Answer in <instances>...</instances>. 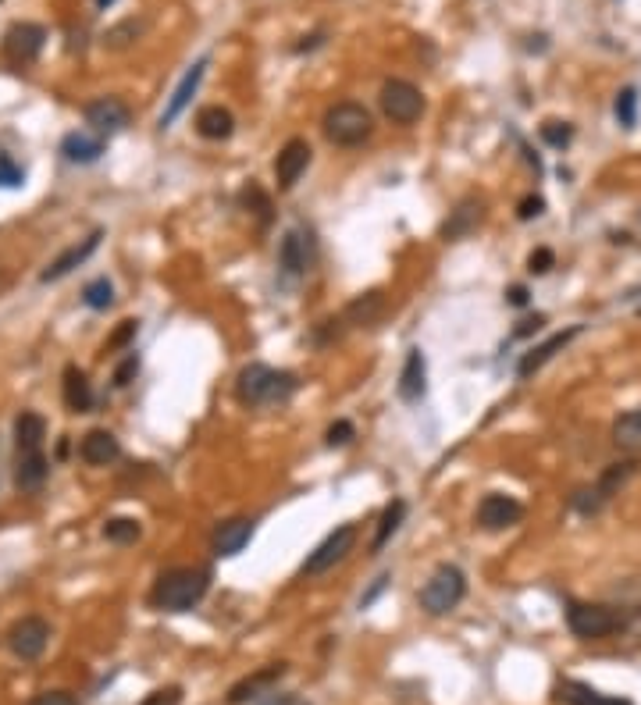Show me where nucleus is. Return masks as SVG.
Listing matches in <instances>:
<instances>
[{"label":"nucleus","mask_w":641,"mask_h":705,"mask_svg":"<svg viewBox=\"0 0 641 705\" xmlns=\"http://www.w3.org/2000/svg\"><path fill=\"white\" fill-rule=\"evenodd\" d=\"M481 221H485V203L478 196H467V200L456 203V211H449L446 225H442V239H449V243L467 239V235L478 232Z\"/></svg>","instance_id":"obj_15"},{"label":"nucleus","mask_w":641,"mask_h":705,"mask_svg":"<svg viewBox=\"0 0 641 705\" xmlns=\"http://www.w3.org/2000/svg\"><path fill=\"white\" fill-rule=\"evenodd\" d=\"M385 292L382 289H371V292H360L357 300L349 303L346 307V321L353 328H371V325H378L385 317Z\"/></svg>","instance_id":"obj_21"},{"label":"nucleus","mask_w":641,"mask_h":705,"mask_svg":"<svg viewBox=\"0 0 641 705\" xmlns=\"http://www.w3.org/2000/svg\"><path fill=\"white\" fill-rule=\"evenodd\" d=\"M139 705H182V688L179 684H171V688H157V691H150L147 698Z\"/></svg>","instance_id":"obj_40"},{"label":"nucleus","mask_w":641,"mask_h":705,"mask_svg":"<svg viewBox=\"0 0 641 705\" xmlns=\"http://www.w3.org/2000/svg\"><path fill=\"white\" fill-rule=\"evenodd\" d=\"M542 211H545L542 196H524V200H520V207H517V218L520 221H531V218H538Z\"/></svg>","instance_id":"obj_44"},{"label":"nucleus","mask_w":641,"mask_h":705,"mask_svg":"<svg viewBox=\"0 0 641 705\" xmlns=\"http://www.w3.org/2000/svg\"><path fill=\"white\" fill-rule=\"evenodd\" d=\"M282 677H285V663H275V666H268V670H257L253 677H246V681H239L236 688L228 691V705H246L260 695H271V684H278Z\"/></svg>","instance_id":"obj_20"},{"label":"nucleus","mask_w":641,"mask_h":705,"mask_svg":"<svg viewBox=\"0 0 641 705\" xmlns=\"http://www.w3.org/2000/svg\"><path fill=\"white\" fill-rule=\"evenodd\" d=\"M100 239H104V235H100V232H93V235H86V239H82V243L68 246V250L61 253V257H57V260H50V268L40 275V282H61V278H65V275H72L75 268H82V264H86V260H90L93 253H97Z\"/></svg>","instance_id":"obj_16"},{"label":"nucleus","mask_w":641,"mask_h":705,"mask_svg":"<svg viewBox=\"0 0 641 705\" xmlns=\"http://www.w3.org/2000/svg\"><path fill=\"white\" fill-rule=\"evenodd\" d=\"M239 200H243L246 211L257 214L260 225H268V221H271V200H268V193H264V189L257 186V182H250V186H246L243 193H239Z\"/></svg>","instance_id":"obj_33"},{"label":"nucleus","mask_w":641,"mask_h":705,"mask_svg":"<svg viewBox=\"0 0 641 705\" xmlns=\"http://www.w3.org/2000/svg\"><path fill=\"white\" fill-rule=\"evenodd\" d=\"M211 588V574L200 567H175L164 570L157 577L154 592H150V602H154L161 613H189L193 606H200L203 595Z\"/></svg>","instance_id":"obj_1"},{"label":"nucleus","mask_w":641,"mask_h":705,"mask_svg":"<svg viewBox=\"0 0 641 705\" xmlns=\"http://www.w3.org/2000/svg\"><path fill=\"white\" fill-rule=\"evenodd\" d=\"M79 456H82V463H90V467H111V463L122 456V446H118V438H114L111 431L93 428L90 435H82Z\"/></svg>","instance_id":"obj_18"},{"label":"nucleus","mask_w":641,"mask_h":705,"mask_svg":"<svg viewBox=\"0 0 641 705\" xmlns=\"http://www.w3.org/2000/svg\"><path fill=\"white\" fill-rule=\"evenodd\" d=\"M43 43H47V29L36 22H15L4 33V57L11 65H33L36 57L43 54Z\"/></svg>","instance_id":"obj_8"},{"label":"nucleus","mask_w":641,"mask_h":705,"mask_svg":"<svg viewBox=\"0 0 641 705\" xmlns=\"http://www.w3.org/2000/svg\"><path fill=\"white\" fill-rule=\"evenodd\" d=\"M43 438H47V421L33 410H25V414L15 417V446L18 453H40Z\"/></svg>","instance_id":"obj_24"},{"label":"nucleus","mask_w":641,"mask_h":705,"mask_svg":"<svg viewBox=\"0 0 641 705\" xmlns=\"http://www.w3.org/2000/svg\"><path fill=\"white\" fill-rule=\"evenodd\" d=\"M47 641H50V624L43 616H22L8 631V649L15 652L18 659H25V663L40 659L43 652H47Z\"/></svg>","instance_id":"obj_9"},{"label":"nucleus","mask_w":641,"mask_h":705,"mask_svg":"<svg viewBox=\"0 0 641 705\" xmlns=\"http://www.w3.org/2000/svg\"><path fill=\"white\" fill-rule=\"evenodd\" d=\"M29 705H79V698L68 695V691H43V695H36Z\"/></svg>","instance_id":"obj_45"},{"label":"nucleus","mask_w":641,"mask_h":705,"mask_svg":"<svg viewBox=\"0 0 641 705\" xmlns=\"http://www.w3.org/2000/svg\"><path fill=\"white\" fill-rule=\"evenodd\" d=\"M542 139L552 146V150H563V146H570V139H574V129H570L567 122H545Z\"/></svg>","instance_id":"obj_37"},{"label":"nucleus","mask_w":641,"mask_h":705,"mask_svg":"<svg viewBox=\"0 0 641 705\" xmlns=\"http://www.w3.org/2000/svg\"><path fill=\"white\" fill-rule=\"evenodd\" d=\"M250 538H253V520L232 517V520H225V524H218V531H214V538H211V549L218 560H232V556H239V552L250 545Z\"/></svg>","instance_id":"obj_14"},{"label":"nucleus","mask_w":641,"mask_h":705,"mask_svg":"<svg viewBox=\"0 0 641 705\" xmlns=\"http://www.w3.org/2000/svg\"><path fill=\"white\" fill-rule=\"evenodd\" d=\"M82 303L90 310H107L114 303V289L107 278H97V282H90L86 289H82Z\"/></svg>","instance_id":"obj_34"},{"label":"nucleus","mask_w":641,"mask_h":705,"mask_svg":"<svg viewBox=\"0 0 641 705\" xmlns=\"http://www.w3.org/2000/svg\"><path fill=\"white\" fill-rule=\"evenodd\" d=\"M403 517H406V503H403V499H392V503L382 510V520H378V531H374L371 552H382L385 545L392 542V535H396L399 527H403Z\"/></svg>","instance_id":"obj_30"},{"label":"nucleus","mask_w":641,"mask_h":705,"mask_svg":"<svg viewBox=\"0 0 641 705\" xmlns=\"http://www.w3.org/2000/svg\"><path fill=\"white\" fill-rule=\"evenodd\" d=\"M542 325H545V317H542V314L531 317V321H524V325L517 328V339H528V335H531V332H538V328H542Z\"/></svg>","instance_id":"obj_47"},{"label":"nucleus","mask_w":641,"mask_h":705,"mask_svg":"<svg viewBox=\"0 0 641 705\" xmlns=\"http://www.w3.org/2000/svg\"><path fill=\"white\" fill-rule=\"evenodd\" d=\"M577 332H581V328H567V332H556V335H552V339H545L542 346H535V349H531L528 357L520 360V367H517V374H520V378H531V374H535L538 367H545V364H549V360L556 357V353H560V349L567 346L570 339H577Z\"/></svg>","instance_id":"obj_22"},{"label":"nucleus","mask_w":641,"mask_h":705,"mask_svg":"<svg viewBox=\"0 0 641 705\" xmlns=\"http://www.w3.org/2000/svg\"><path fill=\"white\" fill-rule=\"evenodd\" d=\"M382 111L389 122L396 125H414L421 122L424 114V93L417 90L414 82L406 79H389L382 86Z\"/></svg>","instance_id":"obj_7"},{"label":"nucleus","mask_w":641,"mask_h":705,"mask_svg":"<svg viewBox=\"0 0 641 705\" xmlns=\"http://www.w3.org/2000/svg\"><path fill=\"white\" fill-rule=\"evenodd\" d=\"M424 392H428V364H424L421 349H410L403 374H399V399L403 403H421Z\"/></svg>","instance_id":"obj_19"},{"label":"nucleus","mask_w":641,"mask_h":705,"mask_svg":"<svg viewBox=\"0 0 641 705\" xmlns=\"http://www.w3.org/2000/svg\"><path fill=\"white\" fill-rule=\"evenodd\" d=\"M296 389H300V381H296L293 371H275V367H268V364H246L236 378L239 403L250 406V410L285 403Z\"/></svg>","instance_id":"obj_2"},{"label":"nucleus","mask_w":641,"mask_h":705,"mask_svg":"<svg viewBox=\"0 0 641 705\" xmlns=\"http://www.w3.org/2000/svg\"><path fill=\"white\" fill-rule=\"evenodd\" d=\"M65 403L72 414H86V410L93 406L90 378H86V371H79L75 364L65 367Z\"/></svg>","instance_id":"obj_27"},{"label":"nucleus","mask_w":641,"mask_h":705,"mask_svg":"<svg viewBox=\"0 0 641 705\" xmlns=\"http://www.w3.org/2000/svg\"><path fill=\"white\" fill-rule=\"evenodd\" d=\"M310 143L307 139H289V143L278 150V157H275V179H278V189L282 193H289V189L300 182V175L310 168Z\"/></svg>","instance_id":"obj_11"},{"label":"nucleus","mask_w":641,"mask_h":705,"mask_svg":"<svg viewBox=\"0 0 641 705\" xmlns=\"http://www.w3.org/2000/svg\"><path fill=\"white\" fill-rule=\"evenodd\" d=\"M463 595H467V574H463L460 567H453V563H442V567L428 577V584L421 588L417 599H421V609L428 616H446L460 606Z\"/></svg>","instance_id":"obj_4"},{"label":"nucleus","mask_w":641,"mask_h":705,"mask_svg":"<svg viewBox=\"0 0 641 705\" xmlns=\"http://www.w3.org/2000/svg\"><path fill=\"white\" fill-rule=\"evenodd\" d=\"M47 456L43 453H18V463H15V485L22 488V492H36V488H43V481H47Z\"/></svg>","instance_id":"obj_26"},{"label":"nucleus","mask_w":641,"mask_h":705,"mask_svg":"<svg viewBox=\"0 0 641 705\" xmlns=\"http://www.w3.org/2000/svg\"><path fill=\"white\" fill-rule=\"evenodd\" d=\"M552 264H556V257H552V250H545V246L528 257V271H531V275H545V271H552Z\"/></svg>","instance_id":"obj_42"},{"label":"nucleus","mask_w":641,"mask_h":705,"mask_svg":"<svg viewBox=\"0 0 641 705\" xmlns=\"http://www.w3.org/2000/svg\"><path fill=\"white\" fill-rule=\"evenodd\" d=\"M203 75H207V57H200L193 68H189L186 75H182V82L175 86V93H171V100H168V107H164V114H161V129H168L175 118H179L182 111L189 107V100H193V93L200 90V82H203Z\"/></svg>","instance_id":"obj_17"},{"label":"nucleus","mask_w":641,"mask_h":705,"mask_svg":"<svg viewBox=\"0 0 641 705\" xmlns=\"http://www.w3.org/2000/svg\"><path fill=\"white\" fill-rule=\"evenodd\" d=\"M613 111H617V122L624 125V129H634V125H638V90H631V86L620 90Z\"/></svg>","instance_id":"obj_36"},{"label":"nucleus","mask_w":641,"mask_h":705,"mask_svg":"<svg viewBox=\"0 0 641 705\" xmlns=\"http://www.w3.org/2000/svg\"><path fill=\"white\" fill-rule=\"evenodd\" d=\"M357 549V524H342L335 527L332 535L325 538V542L317 545L314 552H310L307 560H303L300 574L303 577H317V574H328L332 567H339L342 560H346L349 552Z\"/></svg>","instance_id":"obj_6"},{"label":"nucleus","mask_w":641,"mask_h":705,"mask_svg":"<svg viewBox=\"0 0 641 705\" xmlns=\"http://www.w3.org/2000/svg\"><path fill=\"white\" fill-rule=\"evenodd\" d=\"M613 446L620 453H641V406L638 410H627L613 421Z\"/></svg>","instance_id":"obj_29"},{"label":"nucleus","mask_w":641,"mask_h":705,"mask_svg":"<svg viewBox=\"0 0 641 705\" xmlns=\"http://www.w3.org/2000/svg\"><path fill=\"white\" fill-rule=\"evenodd\" d=\"M139 374V357L132 353V357H125L122 364H118V371H114V385L118 389H125V385H132V378Z\"/></svg>","instance_id":"obj_41"},{"label":"nucleus","mask_w":641,"mask_h":705,"mask_svg":"<svg viewBox=\"0 0 641 705\" xmlns=\"http://www.w3.org/2000/svg\"><path fill=\"white\" fill-rule=\"evenodd\" d=\"M620 613L613 606H602V602H570L567 606V627L574 631V638L581 641H602L609 634L620 631Z\"/></svg>","instance_id":"obj_5"},{"label":"nucleus","mask_w":641,"mask_h":705,"mask_svg":"<svg viewBox=\"0 0 641 705\" xmlns=\"http://www.w3.org/2000/svg\"><path fill=\"white\" fill-rule=\"evenodd\" d=\"M556 698L567 705H631L627 698L602 695V691L588 688V684H581V681H563L560 688H556Z\"/></svg>","instance_id":"obj_28"},{"label":"nucleus","mask_w":641,"mask_h":705,"mask_svg":"<svg viewBox=\"0 0 641 705\" xmlns=\"http://www.w3.org/2000/svg\"><path fill=\"white\" fill-rule=\"evenodd\" d=\"M260 705H310V702H303L300 695H278V691H271Z\"/></svg>","instance_id":"obj_46"},{"label":"nucleus","mask_w":641,"mask_h":705,"mask_svg":"<svg viewBox=\"0 0 641 705\" xmlns=\"http://www.w3.org/2000/svg\"><path fill=\"white\" fill-rule=\"evenodd\" d=\"M570 506H574L577 513H585V517H595V513L606 506V495L599 492V485L595 488H577V492L570 495Z\"/></svg>","instance_id":"obj_35"},{"label":"nucleus","mask_w":641,"mask_h":705,"mask_svg":"<svg viewBox=\"0 0 641 705\" xmlns=\"http://www.w3.org/2000/svg\"><path fill=\"white\" fill-rule=\"evenodd\" d=\"M310 264H314V239H310V232L289 228L282 235V246H278V268L289 278H300L310 271Z\"/></svg>","instance_id":"obj_10"},{"label":"nucleus","mask_w":641,"mask_h":705,"mask_svg":"<svg viewBox=\"0 0 641 705\" xmlns=\"http://www.w3.org/2000/svg\"><path fill=\"white\" fill-rule=\"evenodd\" d=\"M524 520V506L513 499V495H503V492H492L481 499L478 506V524L485 531H506V527L520 524Z\"/></svg>","instance_id":"obj_12"},{"label":"nucleus","mask_w":641,"mask_h":705,"mask_svg":"<svg viewBox=\"0 0 641 705\" xmlns=\"http://www.w3.org/2000/svg\"><path fill=\"white\" fill-rule=\"evenodd\" d=\"M22 179H25V171L18 168V164L11 161L8 154H0V186L15 189V186H22Z\"/></svg>","instance_id":"obj_38"},{"label":"nucleus","mask_w":641,"mask_h":705,"mask_svg":"<svg viewBox=\"0 0 641 705\" xmlns=\"http://www.w3.org/2000/svg\"><path fill=\"white\" fill-rule=\"evenodd\" d=\"M139 535H143V527H139L136 517H111L104 524V538L114 545H132L139 542Z\"/></svg>","instance_id":"obj_32"},{"label":"nucleus","mask_w":641,"mask_h":705,"mask_svg":"<svg viewBox=\"0 0 641 705\" xmlns=\"http://www.w3.org/2000/svg\"><path fill=\"white\" fill-rule=\"evenodd\" d=\"M634 470H638V460H634V456H631V460L609 463V467H606V470H602V478H599V492H602V495H606V499H609V495L617 492V488H624V485H627V481H631V478H634Z\"/></svg>","instance_id":"obj_31"},{"label":"nucleus","mask_w":641,"mask_h":705,"mask_svg":"<svg viewBox=\"0 0 641 705\" xmlns=\"http://www.w3.org/2000/svg\"><path fill=\"white\" fill-rule=\"evenodd\" d=\"M510 303H513V307H524V303H528V289H524V285H513V289H510Z\"/></svg>","instance_id":"obj_48"},{"label":"nucleus","mask_w":641,"mask_h":705,"mask_svg":"<svg viewBox=\"0 0 641 705\" xmlns=\"http://www.w3.org/2000/svg\"><path fill=\"white\" fill-rule=\"evenodd\" d=\"M196 132H200L203 139H214V143H221V139H228L232 132H236V118H232V111L221 104H211L203 107L200 114H196Z\"/></svg>","instance_id":"obj_23"},{"label":"nucleus","mask_w":641,"mask_h":705,"mask_svg":"<svg viewBox=\"0 0 641 705\" xmlns=\"http://www.w3.org/2000/svg\"><path fill=\"white\" fill-rule=\"evenodd\" d=\"M321 129H325V139L332 146H342V150H353V146H364L367 139L374 136V118L364 104H353V100H342V104H332L321 118Z\"/></svg>","instance_id":"obj_3"},{"label":"nucleus","mask_w":641,"mask_h":705,"mask_svg":"<svg viewBox=\"0 0 641 705\" xmlns=\"http://www.w3.org/2000/svg\"><path fill=\"white\" fill-rule=\"evenodd\" d=\"M86 125L97 136H114L129 125V104L118 97H97L93 104H86Z\"/></svg>","instance_id":"obj_13"},{"label":"nucleus","mask_w":641,"mask_h":705,"mask_svg":"<svg viewBox=\"0 0 641 705\" xmlns=\"http://www.w3.org/2000/svg\"><path fill=\"white\" fill-rule=\"evenodd\" d=\"M97 4H100V8H111V4H114V0H97Z\"/></svg>","instance_id":"obj_49"},{"label":"nucleus","mask_w":641,"mask_h":705,"mask_svg":"<svg viewBox=\"0 0 641 705\" xmlns=\"http://www.w3.org/2000/svg\"><path fill=\"white\" fill-rule=\"evenodd\" d=\"M136 332H139V321H122V328L107 339V349H118V346H129L132 339H136Z\"/></svg>","instance_id":"obj_43"},{"label":"nucleus","mask_w":641,"mask_h":705,"mask_svg":"<svg viewBox=\"0 0 641 705\" xmlns=\"http://www.w3.org/2000/svg\"><path fill=\"white\" fill-rule=\"evenodd\" d=\"M353 435H357V428H353V424H349V421H335L332 428H328L325 442L332 449H339V446H349V442H353Z\"/></svg>","instance_id":"obj_39"},{"label":"nucleus","mask_w":641,"mask_h":705,"mask_svg":"<svg viewBox=\"0 0 641 705\" xmlns=\"http://www.w3.org/2000/svg\"><path fill=\"white\" fill-rule=\"evenodd\" d=\"M61 154H65L72 164H93V161H100V154H104V139L86 136V132H68V136L61 139Z\"/></svg>","instance_id":"obj_25"}]
</instances>
